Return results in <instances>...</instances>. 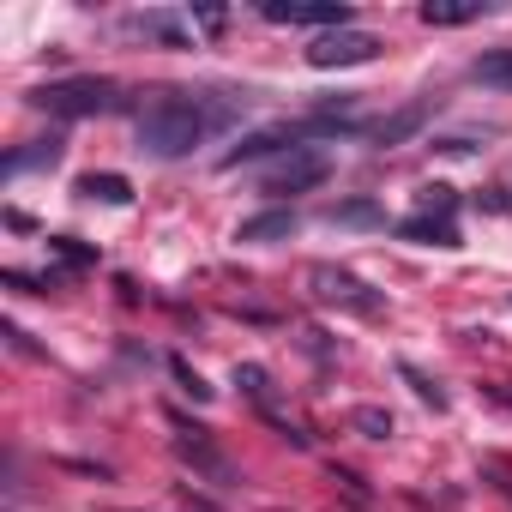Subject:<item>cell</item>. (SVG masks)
Returning <instances> with one entry per match:
<instances>
[{
    "label": "cell",
    "mask_w": 512,
    "mask_h": 512,
    "mask_svg": "<svg viewBox=\"0 0 512 512\" xmlns=\"http://www.w3.org/2000/svg\"><path fill=\"white\" fill-rule=\"evenodd\" d=\"M247 97H211V91H163L145 115H139V151L145 157H187L193 145H205L211 133H223L241 115Z\"/></svg>",
    "instance_id": "1"
},
{
    "label": "cell",
    "mask_w": 512,
    "mask_h": 512,
    "mask_svg": "<svg viewBox=\"0 0 512 512\" xmlns=\"http://www.w3.org/2000/svg\"><path fill=\"white\" fill-rule=\"evenodd\" d=\"M37 109L61 115V121H85V115H103L121 103V85L115 79H97V73H79V79H55V85H37L31 91Z\"/></svg>",
    "instance_id": "2"
},
{
    "label": "cell",
    "mask_w": 512,
    "mask_h": 512,
    "mask_svg": "<svg viewBox=\"0 0 512 512\" xmlns=\"http://www.w3.org/2000/svg\"><path fill=\"white\" fill-rule=\"evenodd\" d=\"M326 175H332V151H320V145H296L284 163L266 169L260 193H308V187H326Z\"/></svg>",
    "instance_id": "3"
},
{
    "label": "cell",
    "mask_w": 512,
    "mask_h": 512,
    "mask_svg": "<svg viewBox=\"0 0 512 512\" xmlns=\"http://www.w3.org/2000/svg\"><path fill=\"white\" fill-rule=\"evenodd\" d=\"M260 19H272V25H314V31H350V7L344 0H260Z\"/></svg>",
    "instance_id": "4"
},
{
    "label": "cell",
    "mask_w": 512,
    "mask_h": 512,
    "mask_svg": "<svg viewBox=\"0 0 512 512\" xmlns=\"http://www.w3.org/2000/svg\"><path fill=\"white\" fill-rule=\"evenodd\" d=\"M374 55H380V37H374V31H356V25L308 43V67H320V73H332V67H362V61H374Z\"/></svg>",
    "instance_id": "5"
},
{
    "label": "cell",
    "mask_w": 512,
    "mask_h": 512,
    "mask_svg": "<svg viewBox=\"0 0 512 512\" xmlns=\"http://www.w3.org/2000/svg\"><path fill=\"white\" fill-rule=\"evenodd\" d=\"M308 290H314L320 302H332V308H350V314H380V296H374L356 272H344V266H314V272H308Z\"/></svg>",
    "instance_id": "6"
},
{
    "label": "cell",
    "mask_w": 512,
    "mask_h": 512,
    "mask_svg": "<svg viewBox=\"0 0 512 512\" xmlns=\"http://www.w3.org/2000/svg\"><path fill=\"white\" fill-rule=\"evenodd\" d=\"M175 458H181V464H193V470H199L205 482H217V488H235V482H241V476H235V464H229V458L199 434V428H193V434H175Z\"/></svg>",
    "instance_id": "7"
},
{
    "label": "cell",
    "mask_w": 512,
    "mask_h": 512,
    "mask_svg": "<svg viewBox=\"0 0 512 512\" xmlns=\"http://www.w3.org/2000/svg\"><path fill=\"white\" fill-rule=\"evenodd\" d=\"M121 31H127V37H139V43H157V49H193L187 19H175V13H127V19H121Z\"/></svg>",
    "instance_id": "8"
},
{
    "label": "cell",
    "mask_w": 512,
    "mask_h": 512,
    "mask_svg": "<svg viewBox=\"0 0 512 512\" xmlns=\"http://www.w3.org/2000/svg\"><path fill=\"white\" fill-rule=\"evenodd\" d=\"M290 235H296V211H260V217L235 223L241 247H272V241H290Z\"/></svg>",
    "instance_id": "9"
},
{
    "label": "cell",
    "mask_w": 512,
    "mask_h": 512,
    "mask_svg": "<svg viewBox=\"0 0 512 512\" xmlns=\"http://www.w3.org/2000/svg\"><path fill=\"white\" fill-rule=\"evenodd\" d=\"M434 115V103H410V109H398V115H386L380 127H374V145H404L410 133H422V121Z\"/></svg>",
    "instance_id": "10"
},
{
    "label": "cell",
    "mask_w": 512,
    "mask_h": 512,
    "mask_svg": "<svg viewBox=\"0 0 512 512\" xmlns=\"http://www.w3.org/2000/svg\"><path fill=\"white\" fill-rule=\"evenodd\" d=\"M482 13H494L488 0H422V25H470Z\"/></svg>",
    "instance_id": "11"
},
{
    "label": "cell",
    "mask_w": 512,
    "mask_h": 512,
    "mask_svg": "<svg viewBox=\"0 0 512 512\" xmlns=\"http://www.w3.org/2000/svg\"><path fill=\"white\" fill-rule=\"evenodd\" d=\"M398 235L422 241V247H458V223H440V217H404Z\"/></svg>",
    "instance_id": "12"
},
{
    "label": "cell",
    "mask_w": 512,
    "mask_h": 512,
    "mask_svg": "<svg viewBox=\"0 0 512 512\" xmlns=\"http://www.w3.org/2000/svg\"><path fill=\"white\" fill-rule=\"evenodd\" d=\"M470 79L488 85V91H512V43H506V49H488V55L470 67Z\"/></svg>",
    "instance_id": "13"
},
{
    "label": "cell",
    "mask_w": 512,
    "mask_h": 512,
    "mask_svg": "<svg viewBox=\"0 0 512 512\" xmlns=\"http://www.w3.org/2000/svg\"><path fill=\"white\" fill-rule=\"evenodd\" d=\"M235 386H241L253 404H260L266 416H278V404H272V374H266L260 362H235Z\"/></svg>",
    "instance_id": "14"
},
{
    "label": "cell",
    "mask_w": 512,
    "mask_h": 512,
    "mask_svg": "<svg viewBox=\"0 0 512 512\" xmlns=\"http://www.w3.org/2000/svg\"><path fill=\"white\" fill-rule=\"evenodd\" d=\"M79 193H85V199H103V205H127V199H133V181H127V175H97V169H91V175H79Z\"/></svg>",
    "instance_id": "15"
},
{
    "label": "cell",
    "mask_w": 512,
    "mask_h": 512,
    "mask_svg": "<svg viewBox=\"0 0 512 512\" xmlns=\"http://www.w3.org/2000/svg\"><path fill=\"white\" fill-rule=\"evenodd\" d=\"M61 163V139H37V145H25V151H13L7 157V175H25V169H55Z\"/></svg>",
    "instance_id": "16"
},
{
    "label": "cell",
    "mask_w": 512,
    "mask_h": 512,
    "mask_svg": "<svg viewBox=\"0 0 512 512\" xmlns=\"http://www.w3.org/2000/svg\"><path fill=\"white\" fill-rule=\"evenodd\" d=\"M452 211H458V193H452L446 181H428V187L416 193V217H440V223H452Z\"/></svg>",
    "instance_id": "17"
},
{
    "label": "cell",
    "mask_w": 512,
    "mask_h": 512,
    "mask_svg": "<svg viewBox=\"0 0 512 512\" xmlns=\"http://www.w3.org/2000/svg\"><path fill=\"white\" fill-rule=\"evenodd\" d=\"M326 217H332V223H356V229H374V223H386V211H380V205H368V199H350V205H332Z\"/></svg>",
    "instance_id": "18"
},
{
    "label": "cell",
    "mask_w": 512,
    "mask_h": 512,
    "mask_svg": "<svg viewBox=\"0 0 512 512\" xmlns=\"http://www.w3.org/2000/svg\"><path fill=\"white\" fill-rule=\"evenodd\" d=\"M398 374L410 380V392H416L422 404H434V410H446V392H440V386H434V380H428V374H422L416 362H398Z\"/></svg>",
    "instance_id": "19"
},
{
    "label": "cell",
    "mask_w": 512,
    "mask_h": 512,
    "mask_svg": "<svg viewBox=\"0 0 512 512\" xmlns=\"http://www.w3.org/2000/svg\"><path fill=\"white\" fill-rule=\"evenodd\" d=\"M350 428H356V434H368V440H386V434H392V416H386V410H374V404H362V410H350Z\"/></svg>",
    "instance_id": "20"
},
{
    "label": "cell",
    "mask_w": 512,
    "mask_h": 512,
    "mask_svg": "<svg viewBox=\"0 0 512 512\" xmlns=\"http://www.w3.org/2000/svg\"><path fill=\"white\" fill-rule=\"evenodd\" d=\"M49 253H61L67 266H91V260H97V253H91V247H79L73 235H49Z\"/></svg>",
    "instance_id": "21"
},
{
    "label": "cell",
    "mask_w": 512,
    "mask_h": 512,
    "mask_svg": "<svg viewBox=\"0 0 512 512\" xmlns=\"http://www.w3.org/2000/svg\"><path fill=\"white\" fill-rule=\"evenodd\" d=\"M169 368H175V380H181V386H187V392H193V398H199V404H205V398H211V386H205V380H199V374H193V368H187V362H181V356H175V362H169Z\"/></svg>",
    "instance_id": "22"
},
{
    "label": "cell",
    "mask_w": 512,
    "mask_h": 512,
    "mask_svg": "<svg viewBox=\"0 0 512 512\" xmlns=\"http://www.w3.org/2000/svg\"><path fill=\"white\" fill-rule=\"evenodd\" d=\"M187 19H193V25H205V31H223V19H229V13H217V7H193Z\"/></svg>",
    "instance_id": "23"
},
{
    "label": "cell",
    "mask_w": 512,
    "mask_h": 512,
    "mask_svg": "<svg viewBox=\"0 0 512 512\" xmlns=\"http://www.w3.org/2000/svg\"><path fill=\"white\" fill-rule=\"evenodd\" d=\"M494 398H500V404H512V386H494Z\"/></svg>",
    "instance_id": "24"
}]
</instances>
